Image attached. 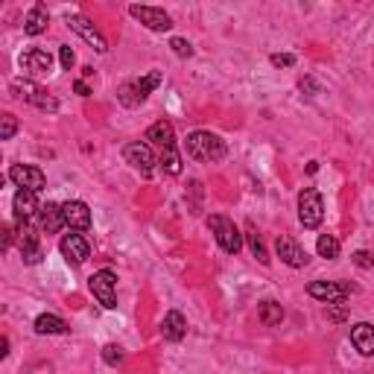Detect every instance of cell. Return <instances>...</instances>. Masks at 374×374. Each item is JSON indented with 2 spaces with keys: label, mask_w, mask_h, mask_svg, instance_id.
Masks as SVG:
<instances>
[{
  "label": "cell",
  "mask_w": 374,
  "mask_h": 374,
  "mask_svg": "<svg viewBox=\"0 0 374 374\" xmlns=\"http://www.w3.org/2000/svg\"><path fill=\"white\" fill-rule=\"evenodd\" d=\"M187 155L196 161H222L226 158V141L211 132H193L187 138Z\"/></svg>",
  "instance_id": "1"
},
{
  "label": "cell",
  "mask_w": 374,
  "mask_h": 374,
  "mask_svg": "<svg viewBox=\"0 0 374 374\" xmlns=\"http://www.w3.org/2000/svg\"><path fill=\"white\" fill-rule=\"evenodd\" d=\"M158 85H161V73H146V77H141V79L123 82V85H120V91H117V99H120L123 106L135 109V106H141L143 99H146L149 94H153Z\"/></svg>",
  "instance_id": "2"
},
{
  "label": "cell",
  "mask_w": 374,
  "mask_h": 374,
  "mask_svg": "<svg viewBox=\"0 0 374 374\" xmlns=\"http://www.w3.org/2000/svg\"><path fill=\"white\" fill-rule=\"evenodd\" d=\"M208 229L214 231V237H216V243H219L222 252L237 255L240 248H243V234H240V229L234 226L229 216H219V214L208 216Z\"/></svg>",
  "instance_id": "3"
},
{
  "label": "cell",
  "mask_w": 374,
  "mask_h": 374,
  "mask_svg": "<svg viewBox=\"0 0 374 374\" xmlns=\"http://www.w3.org/2000/svg\"><path fill=\"white\" fill-rule=\"evenodd\" d=\"M298 219H302L304 229H319L321 219H325V202H321V193L307 187L298 193Z\"/></svg>",
  "instance_id": "4"
},
{
  "label": "cell",
  "mask_w": 374,
  "mask_h": 374,
  "mask_svg": "<svg viewBox=\"0 0 374 374\" xmlns=\"http://www.w3.org/2000/svg\"><path fill=\"white\" fill-rule=\"evenodd\" d=\"M88 287L94 292V298L99 304H103L106 310H114L117 307V275L111 269H99L94 272V275L88 278Z\"/></svg>",
  "instance_id": "5"
},
{
  "label": "cell",
  "mask_w": 374,
  "mask_h": 374,
  "mask_svg": "<svg viewBox=\"0 0 374 374\" xmlns=\"http://www.w3.org/2000/svg\"><path fill=\"white\" fill-rule=\"evenodd\" d=\"M123 155H126V161L141 172V176H153L155 172V155H153V149H149V143H141V141H135V143H129L126 149H123Z\"/></svg>",
  "instance_id": "6"
},
{
  "label": "cell",
  "mask_w": 374,
  "mask_h": 374,
  "mask_svg": "<svg viewBox=\"0 0 374 374\" xmlns=\"http://www.w3.org/2000/svg\"><path fill=\"white\" fill-rule=\"evenodd\" d=\"M129 15L135 21H141L143 27L153 30V33H167L172 27V18L164 9H155V6H129Z\"/></svg>",
  "instance_id": "7"
},
{
  "label": "cell",
  "mask_w": 374,
  "mask_h": 374,
  "mask_svg": "<svg viewBox=\"0 0 374 374\" xmlns=\"http://www.w3.org/2000/svg\"><path fill=\"white\" fill-rule=\"evenodd\" d=\"M65 23H67V27H70L73 33H77V35H82V38H85V41L97 50V53H106V50H109V44H106L103 33H99L88 18H82V15H67V18H65Z\"/></svg>",
  "instance_id": "8"
},
{
  "label": "cell",
  "mask_w": 374,
  "mask_h": 374,
  "mask_svg": "<svg viewBox=\"0 0 374 374\" xmlns=\"http://www.w3.org/2000/svg\"><path fill=\"white\" fill-rule=\"evenodd\" d=\"M9 179L21 187V190H33V193H38L41 187H44V172L38 170V167H27V164H15L12 170H9Z\"/></svg>",
  "instance_id": "9"
},
{
  "label": "cell",
  "mask_w": 374,
  "mask_h": 374,
  "mask_svg": "<svg viewBox=\"0 0 374 374\" xmlns=\"http://www.w3.org/2000/svg\"><path fill=\"white\" fill-rule=\"evenodd\" d=\"M65 211V226L73 229V231H88L91 229V211L85 202H79V199H70V202L62 205Z\"/></svg>",
  "instance_id": "10"
},
{
  "label": "cell",
  "mask_w": 374,
  "mask_h": 374,
  "mask_svg": "<svg viewBox=\"0 0 374 374\" xmlns=\"http://www.w3.org/2000/svg\"><path fill=\"white\" fill-rule=\"evenodd\" d=\"M307 292L313 298H319V302H325V304H339L348 298V287L334 284V281H313V284H307Z\"/></svg>",
  "instance_id": "11"
},
{
  "label": "cell",
  "mask_w": 374,
  "mask_h": 374,
  "mask_svg": "<svg viewBox=\"0 0 374 374\" xmlns=\"http://www.w3.org/2000/svg\"><path fill=\"white\" fill-rule=\"evenodd\" d=\"M21 67L27 73H33V77H44V73L53 70V56H50L47 50L33 47V50H27V53L21 56Z\"/></svg>",
  "instance_id": "12"
},
{
  "label": "cell",
  "mask_w": 374,
  "mask_h": 374,
  "mask_svg": "<svg viewBox=\"0 0 374 374\" xmlns=\"http://www.w3.org/2000/svg\"><path fill=\"white\" fill-rule=\"evenodd\" d=\"M62 255L67 258V263H73V266H79V263H85L88 260V255H91V248H88V240L82 237V234H67V237H62Z\"/></svg>",
  "instance_id": "13"
},
{
  "label": "cell",
  "mask_w": 374,
  "mask_h": 374,
  "mask_svg": "<svg viewBox=\"0 0 374 374\" xmlns=\"http://www.w3.org/2000/svg\"><path fill=\"white\" fill-rule=\"evenodd\" d=\"M12 208H15L18 226H27V222L41 211V208H38V199H35L33 190H18L15 199H12Z\"/></svg>",
  "instance_id": "14"
},
{
  "label": "cell",
  "mask_w": 374,
  "mask_h": 374,
  "mask_svg": "<svg viewBox=\"0 0 374 374\" xmlns=\"http://www.w3.org/2000/svg\"><path fill=\"white\" fill-rule=\"evenodd\" d=\"M275 248H278V258H281L287 266H292V269H302V266H307V260H310L304 248L298 246L295 240H290V237H278Z\"/></svg>",
  "instance_id": "15"
},
{
  "label": "cell",
  "mask_w": 374,
  "mask_h": 374,
  "mask_svg": "<svg viewBox=\"0 0 374 374\" xmlns=\"http://www.w3.org/2000/svg\"><path fill=\"white\" fill-rule=\"evenodd\" d=\"M185 334H187V319L179 310H170L161 321V336L170 342H179V339H185Z\"/></svg>",
  "instance_id": "16"
},
{
  "label": "cell",
  "mask_w": 374,
  "mask_h": 374,
  "mask_svg": "<svg viewBox=\"0 0 374 374\" xmlns=\"http://www.w3.org/2000/svg\"><path fill=\"white\" fill-rule=\"evenodd\" d=\"M18 246H21V255H23L27 263H38L41 260V243L27 226H18Z\"/></svg>",
  "instance_id": "17"
},
{
  "label": "cell",
  "mask_w": 374,
  "mask_h": 374,
  "mask_svg": "<svg viewBox=\"0 0 374 374\" xmlns=\"http://www.w3.org/2000/svg\"><path fill=\"white\" fill-rule=\"evenodd\" d=\"M351 342L363 357H374V328L368 325V321H357V325L351 328Z\"/></svg>",
  "instance_id": "18"
},
{
  "label": "cell",
  "mask_w": 374,
  "mask_h": 374,
  "mask_svg": "<svg viewBox=\"0 0 374 374\" xmlns=\"http://www.w3.org/2000/svg\"><path fill=\"white\" fill-rule=\"evenodd\" d=\"M38 216H41V229H44L47 234H59L62 226H65V211H62V205H56V202L41 205Z\"/></svg>",
  "instance_id": "19"
},
{
  "label": "cell",
  "mask_w": 374,
  "mask_h": 374,
  "mask_svg": "<svg viewBox=\"0 0 374 374\" xmlns=\"http://www.w3.org/2000/svg\"><path fill=\"white\" fill-rule=\"evenodd\" d=\"M146 141L158 143L161 149L176 146V135H172V123H167V120H158V123H153V126L146 129Z\"/></svg>",
  "instance_id": "20"
},
{
  "label": "cell",
  "mask_w": 374,
  "mask_h": 374,
  "mask_svg": "<svg viewBox=\"0 0 374 374\" xmlns=\"http://www.w3.org/2000/svg\"><path fill=\"white\" fill-rule=\"evenodd\" d=\"M47 23H50L47 9H44L41 4H35V6L27 12V18H23V33H27V35H41V33L47 30Z\"/></svg>",
  "instance_id": "21"
},
{
  "label": "cell",
  "mask_w": 374,
  "mask_h": 374,
  "mask_svg": "<svg viewBox=\"0 0 374 374\" xmlns=\"http://www.w3.org/2000/svg\"><path fill=\"white\" fill-rule=\"evenodd\" d=\"M35 331L38 334H47V336H53V334H67V321L53 316V313H44L35 319Z\"/></svg>",
  "instance_id": "22"
},
{
  "label": "cell",
  "mask_w": 374,
  "mask_h": 374,
  "mask_svg": "<svg viewBox=\"0 0 374 374\" xmlns=\"http://www.w3.org/2000/svg\"><path fill=\"white\" fill-rule=\"evenodd\" d=\"M260 321H263V325H269V328L281 325V321H284V307L278 302H263L260 304Z\"/></svg>",
  "instance_id": "23"
},
{
  "label": "cell",
  "mask_w": 374,
  "mask_h": 374,
  "mask_svg": "<svg viewBox=\"0 0 374 374\" xmlns=\"http://www.w3.org/2000/svg\"><path fill=\"white\" fill-rule=\"evenodd\" d=\"M316 252H319L321 258H328V260L339 258V240H336L334 234H321L319 243H316Z\"/></svg>",
  "instance_id": "24"
},
{
  "label": "cell",
  "mask_w": 374,
  "mask_h": 374,
  "mask_svg": "<svg viewBox=\"0 0 374 374\" xmlns=\"http://www.w3.org/2000/svg\"><path fill=\"white\" fill-rule=\"evenodd\" d=\"M161 167L170 172V176H179V172H182V155L176 153V146L164 149V155H161Z\"/></svg>",
  "instance_id": "25"
},
{
  "label": "cell",
  "mask_w": 374,
  "mask_h": 374,
  "mask_svg": "<svg viewBox=\"0 0 374 374\" xmlns=\"http://www.w3.org/2000/svg\"><path fill=\"white\" fill-rule=\"evenodd\" d=\"M30 103L35 106V109H41V111H59V103H56V97H50L47 91H35V97L30 99Z\"/></svg>",
  "instance_id": "26"
},
{
  "label": "cell",
  "mask_w": 374,
  "mask_h": 374,
  "mask_svg": "<svg viewBox=\"0 0 374 374\" xmlns=\"http://www.w3.org/2000/svg\"><path fill=\"white\" fill-rule=\"evenodd\" d=\"M248 246H252V255L260 260V263H269V255H266V248H263V243H260V237H258V231H255V226H248Z\"/></svg>",
  "instance_id": "27"
},
{
  "label": "cell",
  "mask_w": 374,
  "mask_h": 374,
  "mask_svg": "<svg viewBox=\"0 0 374 374\" xmlns=\"http://www.w3.org/2000/svg\"><path fill=\"white\" fill-rule=\"evenodd\" d=\"M18 132V120H15V114H4L0 117V141H12V135Z\"/></svg>",
  "instance_id": "28"
},
{
  "label": "cell",
  "mask_w": 374,
  "mask_h": 374,
  "mask_svg": "<svg viewBox=\"0 0 374 374\" xmlns=\"http://www.w3.org/2000/svg\"><path fill=\"white\" fill-rule=\"evenodd\" d=\"M103 360L114 368V365H123L126 354H123V348H117V345H106V348H103Z\"/></svg>",
  "instance_id": "29"
},
{
  "label": "cell",
  "mask_w": 374,
  "mask_h": 374,
  "mask_svg": "<svg viewBox=\"0 0 374 374\" xmlns=\"http://www.w3.org/2000/svg\"><path fill=\"white\" fill-rule=\"evenodd\" d=\"M170 47H172V53H176V56H182V59L193 56V47H190L185 38H172V41H170Z\"/></svg>",
  "instance_id": "30"
},
{
  "label": "cell",
  "mask_w": 374,
  "mask_h": 374,
  "mask_svg": "<svg viewBox=\"0 0 374 374\" xmlns=\"http://www.w3.org/2000/svg\"><path fill=\"white\" fill-rule=\"evenodd\" d=\"M357 266H363V269H374V252H354V258H351Z\"/></svg>",
  "instance_id": "31"
},
{
  "label": "cell",
  "mask_w": 374,
  "mask_h": 374,
  "mask_svg": "<svg viewBox=\"0 0 374 374\" xmlns=\"http://www.w3.org/2000/svg\"><path fill=\"white\" fill-rule=\"evenodd\" d=\"M59 62H62V67H65V70H70V67H73L77 56H73V50H70V47H62V50H59Z\"/></svg>",
  "instance_id": "32"
},
{
  "label": "cell",
  "mask_w": 374,
  "mask_h": 374,
  "mask_svg": "<svg viewBox=\"0 0 374 374\" xmlns=\"http://www.w3.org/2000/svg\"><path fill=\"white\" fill-rule=\"evenodd\" d=\"M272 65H275V67H292L295 65V56H290V53H278V56H272Z\"/></svg>",
  "instance_id": "33"
},
{
  "label": "cell",
  "mask_w": 374,
  "mask_h": 374,
  "mask_svg": "<svg viewBox=\"0 0 374 374\" xmlns=\"http://www.w3.org/2000/svg\"><path fill=\"white\" fill-rule=\"evenodd\" d=\"M328 319H331V321H342V319H345V302H339L334 310H328Z\"/></svg>",
  "instance_id": "34"
},
{
  "label": "cell",
  "mask_w": 374,
  "mask_h": 374,
  "mask_svg": "<svg viewBox=\"0 0 374 374\" xmlns=\"http://www.w3.org/2000/svg\"><path fill=\"white\" fill-rule=\"evenodd\" d=\"M73 88H77V94H79V97H88V94H91V91H88V85H85L82 79H79L77 85H73Z\"/></svg>",
  "instance_id": "35"
},
{
  "label": "cell",
  "mask_w": 374,
  "mask_h": 374,
  "mask_svg": "<svg viewBox=\"0 0 374 374\" xmlns=\"http://www.w3.org/2000/svg\"><path fill=\"white\" fill-rule=\"evenodd\" d=\"M9 243H12V229L4 226V248H9Z\"/></svg>",
  "instance_id": "36"
}]
</instances>
